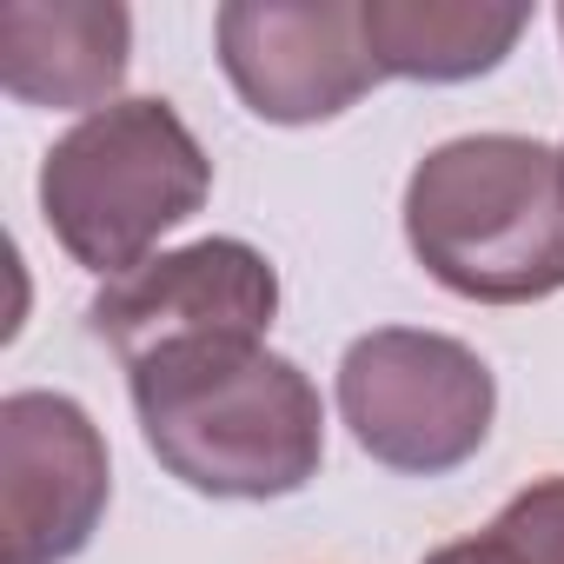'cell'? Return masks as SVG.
Here are the masks:
<instances>
[{"label": "cell", "instance_id": "obj_1", "mask_svg": "<svg viewBox=\"0 0 564 564\" xmlns=\"http://www.w3.org/2000/svg\"><path fill=\"white\" fill-rule=\"evenodd\" d=\"M147 452L199 498H293L326 465L319 386L265 339H199L127 366Z\"/></svg>", "mask_w": 564, "mask_h": 564}, {"label": "cell", "instance_id": "obj_2", "mask_svg": "<svg viewBox=\"0 0 564 564\" xmlns=\"http://www.w3.org/2000/svg\"><path fill=\"white\" fill-rule=\"evenodd\" d=\"M405 246L445 293L531 306L564 293V160L531 133H465L405 180Z\"/></svg>", "mask_w": 564, "mask_h": 564}, {"label": "cell", "instance_id": "obj_3", "mask_svg": "<svg viewBox=\"0 0 564 564\" xmlns=\"http://www.w3.org/2000/svg\"><path fill=\"white\" fill-rule=\"evenodd\" d=\"M213 193V160L173 100H113L61 133L41 160V219L61 252L127 279Z\"/></svg>", "mask_w": 564, "mask_h": 564}, {"label": "cell", "instance_id": "obj_4", "mask_svg": "<svg viewBox=\"0 0 564 564\" xmlns=\"http://www.w3.org/2000/svg\"><path fill=\"white\" fill-rule=\"evenodd\" d=\"M339 419L372 465L405 478H445L485 452L498 419V379L452 333L372 326L339 359Z\"/></svg>", "mask_w": 564, "mask_h": 564}, {"label": "cell", "instance_id": "obj_5", "mask_svg": "<svg viewBox=\"0 0 564 564\" xmlns=\"http://www.w3.org/2000/svg\"><path fill=\"white\" fill-rule=\"evenodd\" d=\"M213 41L246 113L272 127L339 120L386 80L366 47V0H226Z\"/></svg>", "mask_w": 564, "mask_h": 564}, {"label": "cell", "instance_id": "obj_6", "mask_svg": "<svg viewBox=\"0 0 564 564\" xmlns=\"http://www.w3.org/2000/svg\"><path fill=\"white\" fill-rule=\"evenodd\" d=\"M272 319H279V272L246 239H193L180 252H160L127 279H107L87 306L94 339H107L120 366L199 339H265Z\"/></svg>", "mask_w": 564, "mask_h": 564}, {"label": "cell", "instance_id": "obj_7", "mask_svg": "<svg viewBox=\"0 0 564 564\" xmlns=\"http://www.w3.org/2000/svg\"><path fill=\"white\" fill-rule=\"evenodd\" d=\"M0 498H8L14 564H67L94 544L113 498V465L80 399L67 392L0 399Z\"/></svg>", "mask_w": 564, "mask_h": 564}, {"label": "cell", "instance_id": "obj_8", "mask_svg": "<svg viewBox=\"0 0 564 564\" xmlns=\"http://www.w3.org/2000/svg\"><path fill=\"white\" fill-rule=\"evenodd\" d=\"M133 67V14L120 0H8L0 8V87L28 107L100 113Z\"/></svg>", "mask_w": 564, "mask_h": 564}, {"label": "cell", "instance_id": "obj_9", "mask_svg": "<svg viewBox=\"0 0 564 564\" xmlns=\"http://www.w3.org/2000/svg\"><path fill=\"white\" fill-rule=\"evenodd\" d=\"M524 28L531 8H498V0H366V47L386 80H478L505 67Z\"/></svg>", "mask_w": 564, "mask_h": 564}, {"label": "cell", "instance_id": "obj_10", "mask_svg": "<svg viewBox=\"0 0 564 564\" xmlns=\"http://www.w3.org/2000/svg\"><path fill=\"white\" fill-rule=\"evenodd\" d=\"M531 564H564V471L524 485L498 518H491Z\"/></svg>", "mask_w": 564, "mask_h": 564}, {"label": "cell", "instance_id": "obj_11", "mask_svg": "<svg viewBox=\"0 0 564 564\" xmlns=\"http://www.w3.org/2000/svg\"><path fill=\"white\" fill-rule=\"evenodd\" d=\"M425 564H531V557L491 524V531H478V538H452V544H438Z\"/></svg>", "mask_w": 564, "mask_h": 564}, {"label": "cell", "instance_id": "obj_12", "mask_svg": "<svg viewBox=\"0 0 564 564\" xmlns=\"http://www.w3.org/2000/svg\"><path fill=\"white\" fill-rule=\"evenodd\" d=\"M557 34H564V8H557Z\"/></svg>", "mask_w": 564, "mask_h": 564}, {"label": "cell", "instance_id": "obj_13", "mask_svg": "<svg viewBox=\"0 0 564 564\" xmlns=\"http://www.w3.org/2000/svg\"><path fill=\"white\" fill-rule=\"evenodd\" d=\"M557 160H564V147H557Z\"/></svg>", "mask_w": 564, "mask_h": 564}]
</instances>
